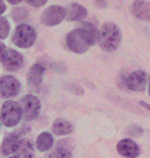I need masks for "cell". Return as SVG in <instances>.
<instances>
[{
	"mask_svg": "<svg viewBox=\"0 0 150 158\" xmlns=\"http://www.w3.org/2000/svg\"><path fill=\"white\" fill-rule=\"evenodd\" d=\"M122 33L115 23L107 22L101 26L98 32V43L104 52H111L116 50L120 45Z\"/></svg>",
	"mask_w": 150,
	"mask_h": 158,
	"instance_id": "6da1fadb",
	"label": "cell"
},
{
	"mask_svg": "<svg viewBox=\"0 0 150 158\" xmlns=\"http://www.w3.org/2000/svg\"><path fill=\"white\" fill-rule=\"evenodd\" d=\"M66 45L70 52L74 53H84L88 52V47L94 44L87 31L82 27H78L67 34Z\"/></svg>",
	"mask_w": 150,
	"mask_h": 158,
	"instance_id": "7a4b0ae2",
	"label": "cell"
},
{
	"mask_svg": "<svg viewBox=\"0 0 150 158\" xmlns=\"http://www.w3.org/2000/svg\"><path fill=\"white\" fill-rule=\"evenodd\" d=\"M37 33L32 26L28 24H19L15 28L11 35V41L20 48H29L36 40Z\"/></svg>",
	"mask_w": 150,
	"mask_h": 158,
	"instance_id": "3957f363",
	"label": "cell"
},
{
	"mask_svg": "<svg viewBox=\"0 0 150 158\" xmlns=\"http://www.w3.org/2000/svg\"><path fill=\"white\" fill-rule=\"evenodd\" d=\"M0 117H1V122L6 127H14L23 117L21 106L15 101H6L1 107Z\"/></svg>",
	"mask_w": 150,
	"mask_h": 158,
	"instance_id": "277c9868",
	"label": "cell"
},
{
	"mask_svg": "<svg viewBox=\"0 0 150 158\" xmlns=\"http://www.w3.org/2000/svg\"><path fill=\"white\" fill-rule=\"evenodd\" d=\"M66 19V8L61 5H50L41 14L40 21L44 26L54 27Z\"/></svg>",
	"mask_w": 150,
	"mask_h": 158,
	"instance_id": "5b68a950",
	"label": "cell"
},
{
	"mask_svg": "<svg viewBox=\"0 0 150 158\" xmlns=\"http://www.w3.org/2000/svg\"><path fill=\"white\" fill-rule=\"evenodd\" d=\"M22 112L26 121L36 119L41 111V103L39 99L34 94H27L22 99Z\"/></svg>",
	"mask_w": 150,
	"mask_h": 158,
	"instance_id": "8992f818",
	"label": "cell"
},
{
	"mask_svg": "<svg viewBox=\"0 0 150 158\" xmlns=\"http://www.w3.org/2000/svg\"><path fill=\"white\" fill-rule=\"evenodd\" d=\"M21 91V83L15 76L4 75L0 78V97L3 99L18 96Z\"/></svg>",
	"mask_w": 150,
	"mask_h": 158,
	"instance_id": "52a82bcc",
	"label": "cell"
},
{
	"mask_svg": "<svg viewBox=\"0 0 150 158\" xmlns=\"http://www.w3.org/2000/svg\"><path fill=\"white\" fill-rule=\"evenodd\" d=\"M2 66L5 70L15 72L18 71L24 66V58L20 52L15 49L9 48L5 52L3 56L0 59Z\"/></svg>",
	"mask_w": 150,
	"mask_h": 158,
	"instance_id": "ba28073f",
	"label": "cell"
},
{
	"mask_svg": "<svg viewBox=\"0 0 150 158\" xmlns=\"http://www.w3.org/2000/svg\"><path fill=\"white\" fill-rule=\"evenodd\" d=\"M147 83H148V75L143 70L134 71L133 73H131L127 76L126 81L127 88L134 91L145 90Z\"/></svg>",
	"mask_w": 150,
	"mask_h": 158,
	"instance_id": "9c48e42d",
	"label": "cell"
},
{
	"mask_svg": "<svg viewBox=\"0 0 150 158\" xmlns=\"http://www.w3.org/2000/svg\"><path fill=\"white\" fill-rule=\"evenodd\" d=\"M44 67L41 64H34L28 71L27 84L30 90L38 91L40 89L43 80Z\"/></svg>",
	"mask_w": 150,
	"mask_h": 158,
	"instance_id": "30bf717a",
	"label": "cell"
},
{
	"mask_svg": "<svg viewBox=\"0 0 150 158\" xmlns=\"http://www.w3.org/2000/svg\"><path fill=\"white\" fill-rule=\"evenodd\" d=\"M116 150L126 158H137L140 155V147L132 139H122L116 145Z\"/></svg>",
	"mask_w": 150,
	"mask_h": 158,
	"instance_id": "8fae6325",
	"label": "cell"
},
{
	"mask_svg": "<svg viewBox=\"0 0 150 158\" xmlns=\"http://www.w3.org/2000/svg\"><path fill=\"white\" fill-rule=\"evenodd\" d=\"M88 15V10L84 5L79 3H69L66 7V19L70 22L84 21Z\"/></svg>",
	"mask_w": 150,
	"mask_h": 158,
	"instance_id": "7c38bea8",
	"label": "cell"
},
{
	"mask_svg": "<svg viewBox=\"0 0 150 158\" xmlns=\"http://www.w3.org/2000/svg\"><path fill=\"white\" fill-rule=\"evenodd\" d=\"M15 154L18 158H34V143L30 139H20Z\"/></svg>",
	"mask_w": 150,
	"mask_h": 158,
	"instance_id": "4fadbf2b",
	"label": "cell"
},
{
	"mask_svg": "<svg viewBox=\"0 0 150 158\" xmlns=\"http://www.w3.org/2000/svg\"><path fill=\"white\" fill-rule=\"evenodd\" d=\"M131 12L138 20L150 21V3L146 1H135L131 5Z\"/></svg>",
	"mask_w": 150,
	"mask_h": 158,
	"instance_id": "5bb4252c",
	"label": "cell"
},
{
	"mask_svg": "<svg viewBox=\"0 0 150 158\" xmlns=\"http://www.w3.org/2000/svg\"><path fill=\"white\" fill-rule=\"evenodd\" d=\"M19 141H20V137H19L15 132H11V134H9V135H6L2 141L1 147H0L1 153L4 156L15 154V150H17Z\"/></svg>",
	"mask_w": 150,
	"mask_h": 158,
	"instance_id": "9a60e30c",
	"label": "cell"
},
{
	"mask_svg": "<svg viewBox=\"0 0 150 158\" xmlns=\"http://www.w3.org/2000/svg\"><path fill=\"white\" fill-rule=\"evenodd\" d=\"M52 131L54 135H58V137L59 135H66L73 131V125L68 120L64 118H58L54 121Z\"/></svg>",
	"mask_w": 150,
	"mask_h": 158,
	"instance_id": "2e32d148",
	"label": "cell"
},
{
	"mask_svg": "<svg viewBox=\"0 0 150 158\" xmlns=\"http://www.w3.org/2000/svg\"><path fill=\"white\" fill-rule=\"evenodd\" d=\"M35 146H36L37 150L40 151V152H46V151L52 149L54 146V138L50 135V132H41L36 139Z\"/></svg>",
	"mask_w": 150,
	"mask_h": 158,
	"instance_id": "e0dca14e",
	"label": "cell"
},
{
	"mask_svg": "<svg viewBox=\"0 0 150 158\" xmlns=\"http://www.w3.org/2000/svg\"><path fill=\"white\" fill-rule=\"evenodd\" d=\"M12 18L17 23L25 24V22L29 20V11L25 7H17L12 10Z\"/></svg>",
	"mask_w": 150,
	"mask_h": 158,
	"instance_id": "ac0fdd59",
	"label": "cell"
},
{
	"mask_svg": "<svg viewBox=\"0 0 150 158\" xmlns=\"http://www.w3.org/2000/svg\"><path fill=\"white\" fill-rule=\"evenodd\" d=\"M80 27H82L85 31H87L92 41V44L95 45V44L98 42V32H99V30L96 28L95 25L91 24L90 22H82L80 24Z\"/></svg>",
	"mask_w": 150,
	"mask_h": 158,
	"instance_id": "d6986e66",
	"label": "cell"
},
{
	"mask_svg": "<svg viewBox=\"0 0 150 158\" xmlns=\"http://www.w3.org/2000/svg\"><path fill=\"white\" fill-rule=\"evenodd\" d=\"M9 31H11V25L7 19L0 17V39H5L8 36Z\"/></svg>",
	"mask_w": 150,
	"mask_h": 158,
	"instance_id": "ffe728a7",
	"label": "cell"
},
{
	"mask_svg": "<svg viewBox=\"0 0 150 158\" xmlns=\"http://www.w3.org/2000/svg\"><path fill=\"white\" fill-rule=\"evenodd\" d=\"M47 158H73L72 154L66 149H57L49 155Z\"/></svg>",
	"mask_w": 150,
	"mask_h": 158,
	"instance_id": "44dd1931",
	"label": "cell"
},
{
	"mask_svg": "<svg viewBox=\"0 0 150 158\" xmlns=\"http://www.w3.org/2000/svg\"><path fill=\"white\" fill-rule=\"evenodd\" d=\"M126 134L133 135V137H140V135H143V128L138 125H131L126 129Z\"/></svg>",
	"mask_w": 150,
	"mask_h": 158,
	"instance_id": "7402d4cb",
	"label": "cell"
},
{
	"mask_svg": "<svg viewBox=\"0 0 150 158\" xmlns=\"http://www.w3.org/2000/svg\"><path fill=\"white\" fill-rule=\"evenodd\" d=\"M46 0H26V3L34 7H41L44 4H46Z\"/></svg>",
	"mask_w": 150,
	"mask_h": 158,
	"instance_id": "603a6c76",
	"label": "cell"
},
{
	"mask_svg": "<svg viewBox=\"0 0 150 158\" xmlns=\"http://www.w3.org/2000/svg\"><path fill=\"white\" fill-rule=\"evenodd\" d=\"M6 50H7V48H6L5 44L0 41V59H1L2 56H3V55L5 53Z\"/></svg>",
	"mask_w": 150,
	"mask_h": 158,
	"instance_id": "cb8c5ba5",
	"label": "cell"
},
{
	"mask_svg": "<svg viewBox=\"0 0 150 158\" xmlns=\"http://www.w3.org/2000/svg\"><path fill=\"white\" fill-rule=\"evenodd\" d=\"M5 9H6V5H5V3L3 2V1H1L0 0V15H1L3 12L5 11Z\"/></svg>",
	"mask_w": 150,
	"mask_h": 158,
	"instance_id": "d4e9b609",
	"label": "cell"
},
{
	"mask_svg": "<svg viewBox=\"0 0 150 158\" xmlns=\"http://www.w3.org/2000/svg\"><path fill=\"white\" fill-rule=\"evenodd\" d=\"M139 104H140V106H141V107H143V108L147 109V110H149V111H150V104L146 103V102H143V101H140Z\"/></svg>",
	"mask_w": 150,
	"mask_h": 158,
	"instance_id": "484cf974",
	"label": "cell"
},
{
	"mask_svg": "<svg viewBox=\"0 0 150 158\" xmlns=\"http://www.w3.org/2000/svg\"><path fill=\"white\" fill-rule=\"evenodd\" d=\"M21 2H22V0H8V3H9V4H12V5L20 4Z\"/></svg>",
	"mask_w": 150,
	"mask_h": 158,
	"instance_id": "4316f807",
	"label": "cell"
},
{
	"mask_svg": "<svg viewBox=\"0 0 150 158\" xmlns=\"http://www.w3.org/2000/svg\"><path fill=\"white\" fill-rule=\"evenodd\" d=\"M96 4H97L99 7H102V6H103V7H105V6L107 5V3L106 2H96Z\"/></svg>",
	"mask_w": 150,
	"mask_h": 158,
	"instance_id": "83f0119b",
	"label": "cell"
},
{
	"mask_svg": "<svg viewBox=\"0 0 150 158\" xmlns=\"http://www.w3.org/2000/svg\"><path fill=\"white\" fill-rule=\"evenodd\" d=\"M148 96L150 97V78L148 80Z\"/></svg>",
	"mask_w": 150,
	"mask_h": 158,
	"instance_id": "f1b7e54d",
	"label": "cell"
},
{
	"mask_svg": "<svg viewBox=\"0 0 150 158\" xmlns=\"http://www.w3.org/2000/svg\"><path fill=\"white\" fill-rule=\"evenodd\" d=\"M8 158H18L17 156H11V157H8Z\"/></svg>",
	"mask_w": 150,
	"mask_h": 158,
	"instance_id": "f546056e",
	"label": "cell"
},
{
	"mask_svg": "<svg viewBox=\"0 0 150 158\" xmlns=\"http://www.w3.org/2000/svg\"><path fill=\"white\" fill-rule=\"evenodd\" d=\"M1 123H2L1 122V117H0V126H1Z\"/></svg>",
	"mask_w": 150,
	"mask_h": 158,
	"instance_id": "4dcf8cb0",
	"label": "cell"
}]
</instances>
